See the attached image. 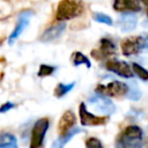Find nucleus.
Masks as SVG:
<instances>
[{
	"label": "nucleus",
	"mask_w": 148,
	"mask_h": 148,
	"mask_svg": "<svg viewBox=\"0 0 148 148\" xmlns=\"http://www.w3.org/2000/svg\"><path fill=\"white\" fill-rule=\"evenodd\" d=\"M50 121L47 118L38 119L31 130V138H30V148H40L44 142L45 133L49 128Z\"/></svg>",
	"instance_id": "obj_4"
},
{
	"label": "nucleus",
	"mask_w": 148,
	"mask_h": 148,
	"mask_svg": "<svg viewBox=\"0 0 148 148\" xmlns=\"http://www.w3.org/2000/svg\"><path fill=\"white\" fill-rule=\"evenodd\" d=\"M132 69L139 76V79H141L142 81H148V71L146 68H143L141 65H139L136 62H133L132 64Z\"/></svg>",
	"instance_id": "obj_19"
},
{
	"label": "nucleus",
	"mask_w": 148,
	"mask_h": 148,
	"mask_svg": "<svg viewBox=\"0 0 148 148\" xmlns=\"http://www.w3.org/2000/svg\"><path fill=\"white\" fill-rule=\"evenodd\" d=\"M105 68L109 72H112L121 77L130 79L133 76V69L130 67V65L126 61L118 60V59H110L105 64Z\"/></svg>",
	"instance_id": "obj_9"
},
{
	"label": "nucleus",
	"mask_w": 148,
	"mask_h": 148,
	"mask_svg": "<svg viewBox=\"0 0 148 148\" xmlns=\"http://www.w3.org/2000/svg\"><path fill=\"white\" fill-rule=\"evenodd\" d=\"M147 15H148V7H147Z\"/></svg>",
	"instance_id": "obj_27"
},
{
	"label": "nucleus",
	"mask_w": 148,
	"mask_h": 148,
	"mask_svg": "<svg viewBox=\"0 0 148 148\" xmlns=\"http://www.w3.org/2000/svg\"><path fill=\"white\" fill-rule=\"evenodd\" d=\"M31 16H32V12L31 10H24L18 15V18H17V22L15 24V28H14V30L12 31V34L8 37V44L9 45H13L15 43V40L24 31V29L29 25Z\"/></svg>",
	"instance_id": "obj_8"
},
{
	"label": "nucleus",
	"mask_w": 148,
	"mask_h": 148,
	"mask_svg": "<svg viewBox=\"0 0 148 148\" xmlns=\"http://www.w3.org/2000/svg\"><path fill=\"white\" fill-rule=\"evenodd\" d=\"M89 103L92 109H95L96 111L105 116L112 114L116 111V105L113 104V102H111L108 97L98 95V94H95L91 97H89Z\"/></svg>",
	"instance_id": "obj_5"
},
{
	"label": "nucleus",
	"mask_w": 148,
	"mask_h": 148,
	"mask_svg": "<svg viewBox=\"0 0 148 148\" xmlns=\"http://www.w3.org/2000/svg\"><path fill=\"white\" fill-rule=\"evenodd\" d=\"M92 18L96 21V22H99V23H104V24H108V25H112V20L109 15L104 14V13H94L92 14Z\"/></svg>",
	"instance_id": "obj_21"
},
{
	"label": "nucleus",
	"mask_w": 148,
	"mask_h": 148,
	"mask_svg": "<svg viewBox=\"0 0 148 148\" xmlns=\"http://www.w3.org/2000/svg\"><path fill=\"white\" fill-rule=\"evenodd\" d=\"M66 28V24L65 22H60L59 24L57 25H52L50 28H47L40 36V40L42 42H51L56 38H58L65 30Z\"/></svg>",
	"instance_id": "obj_13"
},
{
	"label": "nucleus",
	"mask_w": 148,
	"mask_h": 148,
	"mask_svg": "<svg viewBox=\"0 0 148 148\" xmlns=\"http://www.w3.org/2000/svg\"><path fill=\"white\" fill-rule=\"evenodd\" d=\"M112 6H113L114 10L123 12L124 14L141 10V5L138 1H134V0H116Z\"/></svg>",
	"instance_id": "obj_11"
},
{
	"label": "nucleus",
	"mask_w": 148,
	"mask_h": 148,
	"mask_svg": "<svg viewBox=\"0 0 148 148\" xmlns=\"http://www.w3.org/2000/svg\"><path fill=\"white\" fill-rule=\"evenodd\" d=\"M84 6L81 1H69V0H62L58 3L57 13H56V20L64 22L67 20H72L74 17L80 16L83 13Z\"/></svg>",
	"instance_id": "obj_2"
},
{
	"label": "nucleus",
	"mask_w": 148,
	"mask_h": 148,
	"mask_svg": "<svg viewBox=\"0 0 148 148\" xmlns=\"http://www.w3.org/2000/svg\"><path fill=\"white\" fill-rule=\"evenodd\" d=\"M74 86H75V82H71L68 84H66V83H58V86L54 89V96H57L58 98L65 96L67 92H69L74 88Z\"/></svg>",
	"instance_id": "obj_17"
},
{
	"label": "nucleus",
	"mask_w": 148,
	"mask_h": 148,
	"mask_svg": "<svg viewBox=\"0 0 148 148\" xmlns=\"http://www.w3.org/2000/svg\"><path fill=\"white\" fill-rule=\"evenodd\" d=\"M79 116H80L81 125L83 126H101L106 124L108 121V117H98L89 112L84 103H81L79 106Z\"/></svg>",
	"instance_id": "obj_7"
},
{
	"label": "nucleus",
	"mask_w": 148,
	"mask_h": 148,
	"mask_svg": "<svg viewBox=\"0 0 148 148\" xmlns=\"http://www.w3.org/2000/svg\"><path fill=\"white\" fill-rule=\"evenodd\" d=\"M145 46H147V47H148V39H147V40H145Z\"/></svg>",
	"instance_id": "obj_26"
},
{
	"label": "nucleus",
	"mask_w": 148,
	"mask_h": 148,
	"mask_svg": "<svg viewBox=\"0 0 148 148\" xmlns=\"http://www.w3.org/2000/svg\"><path fill=\"white\" fill-rule=\"evenodd\" d=\"M126 97H127L128 99H132V101H136V99H139V98L141 97V92H140V90L136 88L135 82H132L131 86H128V91H127Z\"/></svg>",
	"instance_id": "obj_20"
},
{
	"label": "nucleus",
	"mask_w": 148,
	"mask_h": 148,
	"mask_svg": "<svg viewBox=\"0 0 148 148\" xmlns=\"http://www.w3.org/2000/svg\"><path fill=\"white\" fill-rule=\"evenodd\" d=\"M143 27H145V28H147V29H148V20H147V21H145V22H143Z\"/></svg>",
	"instance_id": "obj_25"
},
{
	"label": "nucleus",
	"mask_w": 148,
	"mask_h": 148,
	"mask_svg": "<svg viewBox=\"0 0 148 148\" xmlns=\"http://www.w3.org/2000/svg\"><path fill=\"white\" fill-rule=\"evenodd\" d=\"M143 132L136 125L125 127L117 136L114 148H142Z\"/></svg>",
	"instance_id": "obj_1"
},
{
	"label": "nucleus",
	"mask_w": 148,
	"mask_h": 148,
	"mask_svg": "<svg viewBox=\"0 0 148 148\" xmlns=\"http://www.w3.org/2000/svg\"><path fill=\"white\" fill-rule=\"evenodd\" d=\"M54 69H56V68H54L53 66L42 64V65L39 66V69H38L37 75L40 76V77H43V76H49V75H51V74L54 72Z\"/></svg>",
	"instance_id": "obj_22"
},
{
	"label": "nucleus",
	"mask_w": 148,
	"mask_h": 148,
	"mask_svg": "<svg viewBox=\"0 0 148 148\" xmlns=\"http://www.w3.org/2000/svg\"><path fill=\"white\" fill-rule=\"evenodd\" d=\"M128 84L120 81H112L106 84H98L96 87V94L108 97H120L127 95Z\"/></svg>",
	"instance_id": "obj_3"
},
{
	"label": "nucleus",
	"mask_w": 148,
	"mask_h": 148,
	"mask_svg": "<svg viewBox=\"0 0 148 148\" xmlns=\"http://www.w3.org/2000/svg\"><path fill=\"white\" fill-rule=\"evenodd\" d=\"M86 147L87 148H104L102 142L97 138H88L86 140Z\"/></svg>",
	"instance_id": "obj_23"
},
{
	"label": "nucleus",
	"mask_w": 148,
	"mask_h": 148,
	"mask_svg": "<svg viewBox=\"0 0 148 148\" xmlns=\"http://www.w3.org/2000/svg\"><path fill=\"white\" fill-rule=\"evenodd\" d=\"M14 108H15V104H14V103H12V102H6V103H3V104L1 105L0 111H1V113H5V112H7V111H9V110H12V109H14Z\"/></svg>",
	"instance_id": "obj_24"
},
{
	"label": "nucleus",
	"mask_w": 148,
	"mask_h": 148,
	"mask_svg": "<svg viewBox=\"0 0 148 148\" xmlns=\"http://www.w3.org/2000/svg\"><path fill=\"white\" fill-rule=\"evenodd\" d=\"M81 64H84L88 68H90V66H91L90 60H89L84 54H82L81 52H75V53H73V65H74V66H79V65H81Z\"/></svg>",
	"instance_id": "obj_18"
},
{
	"label": "nucleus",
	"mask_w": 148,
	"mask_h": 148,
	"mask_svg": "<svg viewBox=\"0 0 148 148\" xmlns=\"http://www.w3.org/2000/svg\"><path fill=\"white\" fill-rule=\"evenodd\" d=\"M81 132H82L81 128L75 127V128H73L71 132H68V133H66V134H64V135H60V136L52 143V148H64V146H65L67 142H69V141L72 140V138H74L76 134H79V133H81Z\"/></svg>",
	"instance_id": "obj_15"
},
{
	"label": "nucleus",
	"mask_w": 148,
	"mask_h": 148,
	"mask_svg": "<svg viewBox=\"0 0 148 148\" xmlns=\"http://www.w3.org/2000/svg\"><path fill=\"white\" fill-rule=\"evenodd\" d=\"M145 47V40L139 36H132L123 40L121 43V52L126 57L139 54Z\"/></svg>",
	"instance_id": "obj_6"
},
{
	"label": "nucleus",
	"mask_w": 148,
	"mask_h": 148,
	"mask_svg": "<svg viewBox=\"0 0 148 148\" xmlns=\"http://www.w3.org/2000/svg\"><path fill=\"white\" fill-rule=\"evenodd\" d=\"M76 123V119H75V114L71 111V110H67L65 111V113L61 116V118L59 119V123H58V132L60 135H64L68 132H71L74 127Z\"/></svg>",
	"instance_id": "obj_10"
},
{
	"label": "nucleus",
	"mask_w": 148,
	"mask_h": 148,
	"mask_svg": "<svg viewBox=\"0 0 148 148\" xmlns=\"http://www.w3.org/2000/svg\"><path fill=\"white\" fill-rule=\"evenodd\" d=\"M117 23H118V28L121 31L128 32V31L133 30L136 27L138 18L132 13H125V14H121L120 15V17L118 18V22Z\"/></svg>",
	"instance_id": "obj_12"
},
{
	"label": "nucleus",
	"mask_w": 148,
	"mask_h": 148,
	"mask_svg": "<svg viewBox=\"0 0 148 148\" xmlns=\"http://www.w3.org/2000/svg\"><path fill=\"white\" fill-rule=\"evenodd\" d=\"M0 148H18L16 136L12 133H2L0 135Z\"/></svg>",
	"instance_id": "obj_16"
},
{
	"label": "nucleus",
	"mask_w": 148,
	"mask_h": 148,
	"mask_svg": "<svg viewBox=\"0 0 148 148\" xmlns=\"http://www.w3.org/2000/svg\"><path fill=\"white\" fill-rule=\"evenodd\" d=\"M96 52H98L102 58L111 57V56H114L116 54L117 46H116V44L111 39H109V38H102L99 40V49Z\"/></svg>",
	"instance_id": "obj_14"
}]
</instances>
